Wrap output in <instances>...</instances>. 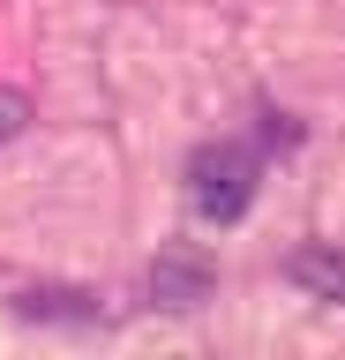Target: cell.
<instances>
[{
	"instance_id": "cell-1",
	"label": "cell",
	"mask_w": 345,
	"mask_h": 360,
	"mask_svg": "<svg viewBox=\"0 0 345 360\" xmlns=\"http://www.w3.org/2000/svg\"><path fill=\"white\" fill-rule=\"evenodd\" d=\"M255 180H263V150H255V143H203V150L188 158V202H195V218H210V225L248 218Z\"/></svg>"
},
{
	"instance_id": "cell-2",
	"label": "cell",
	"mask_w": 345,
	"mask_h": 360,
	"mask_svg": "<svg viewBox=\"0 0 345 360\" xmlns=\"http://www.w3.org/2000/svg\"><path fill=\"white\" fill-rule=\"evenodd\" d=\"M150 300H158V308H195V300H210V263L188 255V248L158 255V270H150Z\"/></svg>"
},
{
	"instance_id": "cell-3",
	"label": "cell",
	"mask_w": 345,
	"mask_h": 360,
	"mask_svg": "<svg viewBox=\"0 0 345 360\" xmlns=\"http://www.w3.org/2000/svg\"><path fill=\"white\" fill-rule=\"evenodd\" d=\"M285 278H293L300 292L345 308V248H300V255H285Z\"/></svg>"
},
{
	"instance_id": "cell-4",
	"label": "cell",
	"mask_w": 345,
	"mask_h": 360,
	"mask_svg": "<svg viewBox=\"0 0 345 360\" xmlns=\"http://www.w3.org/2000/svg\"><path fill=\"white\" fill-rule=\"evenodd\" d=\"M23 120H30V98L0 83V143H15V135H23Z\"/></svg>"
}]
</instances>
